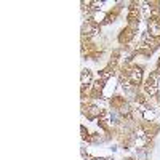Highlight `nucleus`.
<instances>
[{
	"label": "nucleus",
	"mask_w": 160,
	"mask_h": 160,
	"mask_svg": "<svg viewBox=\"0 0 160 160\" xmlns=\"http://www.w3.org/2000/svg\"><path fill=\"white\" fill-rule=\"evenodd\" d=\"M142 117L149 122V120H152V118L155 117V112H152V111H149V109H146V111L142 112Z\"/></svg>",
	"instance_id": "nucleus-5"
},
{
	"label": "nucleus",
	"mask_w": 160,
	"mask_h": 160,
	"mask_svg": "<svg viewBox=\"0 0 160 160\" xmlns=\"http://www.w3.org/2000/svg\"><path fill=\"white\" fill-rule=\"evenodd\" d=\"M128 80H130V83L131 85H138V83H141V78H142V71H141V68H138V66H135V68H131L130 71H128Z\"/></svg>",
	"instance_id": "nucleus-2"
},
{
	"label": "nucleus",
	"mask_w": 160,
	"mask_h": 160,
	"mask_svg": "<svg viewBox=\"0 0 160 160\" xmlns=\"http://www.w3.org/2000/svg\"><path fill=\"white\" fill-rule=\"evenodd\" d=\"M144 90L148 95L151 96H155L157 93H158V85H157V74H151L148 77V80H146V83H144Z\"/></svg>",
	"instance_id": "nucleus-1"
},
{
	"label": "nucleus",
	"mask_w": 160,
	"mask_h": 160,
	"mask_svg": "<svg viewBox=\"0 0 160 160\" xmlns=\"http://www.w3.org/2000/svg\"><path fill=\"white\" fill-rule=\"evenodd\" d=\"M98 32H99V26H98L96 22L88 21V22L83 26V35H87V38H90L91 35H95V34H98Z\"/></svg>",
	"instance_id": "nucleus-3"
},
{
	"label": "nucleus",
	"mask_w": 160,
	"mask_h": 160,
	"mask_svg": "<svg viewBox=\"0 0 160 160\" xmlns=\"http://www.w3.org/2000/svg\"><path fill=\"white\" fill-rule=\"evenodd\" d=\"M91 82H93V75H91V72L87 69V71H83L82 72V88H85V87H90L91 85Z\"/></svg>",
	"instance_id": "nucleus-4"
}]
</instances>
